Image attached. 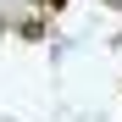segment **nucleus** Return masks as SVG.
Wrapping results in <instances>:
<instances>
[{"instance_id":"nucleus-1","label":"nucleus","mask_w":122,"mask_h":122,"mask_svg":"<svg viewBox=\"0 0 122 122\" xmlns=\"http://www.w3.org/2000/svg\"><path fill=\"white\" fill-rule=\"evenodd\" d=\"M45 6H50V11H61V6H67V0H45Z\"/></svg>"}]
</instances>
